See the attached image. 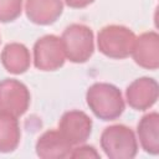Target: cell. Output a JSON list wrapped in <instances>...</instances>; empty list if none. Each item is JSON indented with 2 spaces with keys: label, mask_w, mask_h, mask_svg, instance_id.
Masks as SVG:
<instances>
[{
  "label": "cell",
  "mask_w": 159,
  "mask_h": 159,
  "mask_svg": "<svg viewBox=\"0 0 159 159\" xmlns=\"http://www.w3.org/2000/svg\"><path fill=\"white\" fill-rule=\"evenodd\" d=\"M24 0H0V22L16 20L22 11Z\"/></svg>",
  "instance_id": "cell-15"
},
{
  "label": "cell",
  "mask_w": 159,
  "mask_h": 159,
  "mask_svg": "<svg viewBox=\"0 0 159 159\" xmlns=\"http://www.w3.org/2000/svg\"><path fill=\"white\" fill-rule=\"evenodd\" d=\"M63 11L62 0H26L25 12L27 19L36 25H51L56 22Z\"/></svg>",
  "instance_id": "cell-11"
},
{
  "label": "cell",
  "mask_w": 159,
  "mask_h": 159,
  "mask_svg": "<svg viewBox=\"0 0 159 159\" xmlns=\"http://www.w3.org/2000/svg\"><path fill=\"white\" fill-rule=\"evenodd\" d=\"M58 132L71 145L83 144L92 133V119L78 109L65 112L58 122Z\"/></svg>",
  "instance_id": "cell-7"
},
{
  "label": "cell",
  "mask_w": 159,
  "mask_h": 159,
  "mask_svg": "<svg viewBox=\"0 0 159 159\" xmlns=\"http://www.w3.org/2000/svg\"><path fill=\"white\" fill-rule=\"evenodd\" d=\"M65 4L72 9H83L94 2V0H63Z\"/></svg>",
  "instance_id": "cell-17"
},
{
  "label": "cell",
  "mask_w": 159,
  "mask_h": 159,
  "mask_svg": "<svg viewBox=\"0 0 159 159\" xmlns=\"http://www.w3.org/2000/svg\"><path fill=\"white\" fill-rule=\"evenodd\" d=\"M4 68L12 75L25 73L31 63V56L29 48L19 42L7 43L0 55Z\"/></svg>",
  "instance_id": "cell-13"
},
{
  "label": "cell",
  "mask_w": 159,
  "mask_h": 159,
  "mask_svg": "<svg viewBox=\"0 0 159 159\" xmlns=\"http://www.w3.org/2000/svg\"><path fill=\"white\" fill-rule=\"evenodd\" d=\"M31 94L29 88L15 78L0 81V113L21 117L30 107Z\"/></svg>",
  "instance_id": "cell-5"
},
{
  "label": "cell",
  "mask_w": 159,
  "mask_h": 159,
  "mask_svg": "<svg viewBox=\"0 0 159 159\" xmlns=\"http://www.w3.org/2000/svg\"><path fill=\"white\" fill-rule=\"evenodd\" d=\"M135 37V34L123 25H108L99 30L97 46L104 56L123 60L130 56Z\"/></svg>",
  "instance_id": "cell-3"
},
{
  "label": "cell",
  "mask_w": 159,
  "mask_h": 159,
  "mask_svg": "<svg viewBox=\"0 0 159 159\" xmlns=\"http://www.w3.org/2000/svg\"><path fill=\"white\" fill-rule=\"evenodd\" d=\"M66 58L73 63L87 62L94 51L93 31L82 24L67 26L61 36Z\"/></svg>",
  "instance_id": "cell-4"
},
{
  "label": "cell",
  "mask_w": 159,
  "mask_h": 159,
  "mask_svg": "<svg viewBox=\"0 0 159 159\" xmlns=\"http://www.w3.org/2000/svg\"><path fill=\"white\" fill-rule=\"evenodd\" d=\"M137 135L143 150L148 154L159 153V114L158 112L147 113L137 125Z\"/></svg>",
  "instance_id": "cell-12"
},
{
  "label": "cell",
  "mask_w": 159,
  "mask_h": 159,
  "mask_svg": "<svg viewBox=\"0 0 159 159\" xmlns=\"http://www.w3.org/2000/svg\"><path fill=\"white\" fill-rule=\"evenodd\" d=\"M159 96V84L152 77H139L125 89V99L130 108L147 111L152 108Z\"/></svg>",
  "instance_id": "cell-8"
},
{
  "label": "cell",
  "mask_w": 159,
  "mask_h": 159,
  "mask_svg": "<svg viewBox=\"0 0 159 159\" xmlns=\"http://www.w3.org/2000/svg\"><path fill=\"white\" fill-rule=\"evenodd\" d=\"M66 61V55L61 37L45 35L34 45V65L40 71L60 70Z\"/></svg>",
  "instance_id": "cell-6"
},
{
  "label": "cell",
  "mask_w": 159,
  "mask_h": 159,
  "mask_svg": "<svg viewBox=\"0 0 159 159\" xmlns=\"http://www.w3.org/2000/svg\"><path fill=\"white\" fill-rule=\"evenodd\" d=\"M21 130L17 118L0 113V153L14 152L20 143Z\"/></svg>",
  "instance_id": "cell-14"
},
{
  "label": "cell",
  "mask_w": 159,
  "mask_h": 159,
  "mask_svg": "<svg viewBox=\"0 0 159 159\" xmlns=\"http://www.w3.org/2000/svg\"><path fill=\"white\" fill-rule=\"evenodd\" d=\"M101 148L109 159H132L138 153L134 132L124 124H113L103 129Z\"/></svg>",
  "instance_id": "cell-2"
},
{
  "label": "cell",
  "mask_w": 159,
  "mask_h": 159,
  "mask_svg": "<svg viewBox=\"0 0 159 159\" xmlns=\"http://www.w3.org/2000/svg\"><path fill=\"white\" fill-rule=\"evenodd\" d=\"M70 158H94V159H98L101 158L99 153L94 149V147L92 145H81L72 149L71 154H70Z\"/></svg>",
  "instance_id": "cell-16"
},
{
  "label": "cell",
  "mask_w": 159,
  "mask_h": 159,
  "mask_svg": "<svg viewBox=\"0 0 159 159\" xmlns=\"http://www.w3.org/2000/svg\"><path fill=\"white\" fill-rule=\"evenodd\" d=\"M35 149L37 157L42 159H62L70 157L72 145L58 130L50 129L39 137Z\"/></svg>",
  "instance_id": "cell-10"
},
{
  "label": "cell",
  "mask_w": 159,
  "mask_h": 159,
  "mask_svg": "<svg viewBox=\"0 0 159 159\" xmlns=\"http://www.w3.org/2000/svg\"><path fill=\"white\" fill-rule=\"evenodd\" d=\"M86 102L92 113L104 122L119 118L125 108L120 89L107 82L89 86L86 92Z\"/></svg>",
  "instance_id": "cell-1"
},
{
  "label": "cell",
  "mask_w": 159,
  "mask_h": 159,
  "mask_svg": "<svg viewBox=\"0 0 159 159\" xmlns=\"http://www.w3.org/2000/svg\"><path fill=\"white\" fill-rule=\"evenodd\" d=\"M130 56L138 66L157 70L159 67V35L155 31H148L135 37Z\"/></svg>",
  "instance_id": "cell-9"
}]
</instances>
